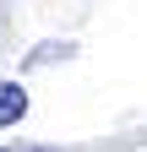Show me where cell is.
<instances>
[{
	"label": "cell",
	"mask_w": 147,
	"mask_h": 152,
	"mask_svg": "<svg viewBox=\"0 0 147 152\" xmlns=\"http://www.w3.org/2000/svg\"><path fill=\"white\" fill-rule=\"evenodd\" d=\"M22 114H27V92L16 82H0V125H16Z\"/></svg>",
	"instance_id": "1"
},
{
	"label": "cell",
	"mask_w": 147,
	"mask_h": 152,
	"mask_svg": "<svg viewBox=\"0 0 147 152\" xmlns=\"http://www.w3.org/2000/svg\"><path fill=\"white\" fill-rule=\"evenodd\" d=\"M0 152H54V147H0Z\"/></svg>",
	"instance_id": "2"
}]
</instances>
